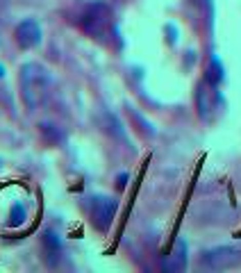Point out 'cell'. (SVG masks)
Listing matches in <instances>:
<instances>
[{
  "label": "cell",
  "instance_id": "6da1fadb",
  "mask_svg": "<svg viewBox=\"0 0 241 273\" xmlns=\"http://www.w3.org/2000/svg\"><path fill=\"white\" fill-rule=\"evenodd\" d=\"M21 98H23L25 107L36 109L46 103L50 93V73L48 68H44L36 62H30V64H23L21 68Z\"/></svg>",
  "mask_w": 241,
  "mask_h": 273
},
{
  "label": "cell",
  "instance_id": "7a4b0ae2",
  "mask_svg": "<svg viewBox=\"0 0 241 273\" xmlns=\"http://www.w3.org/2000/svg\"><path fill=\"white\" fill-rule=\"evenodd\" d=\"M80 28L93 39H103L112 28V9H109V5L103 3V0L87 5V9L82 12L80 18Z\"/></svg>",
  "mask_w": 241,
  "mask_h": 273
},
{
  "label": "cell",
  "instance_id": "3957f363",
  "mask_svg": "<svg viewBox=\"0 0 241 273\" xmlns=\"http://www.w3.org/2000/svg\"><path fill=\"white\" fill-rule=\"evenodd\" d=\"M239 262H241V250L234 248V246H218V248H212V250H207V253H203V257H200V264L212 271L232 269Z\"/></svg>",
  "mask_w": 241,
  "mask_h": 273
},
{
  "label": "cell",
  "instance_id": "277c9868",
  "mask_svg": "<svg viewBox=\"0 0 241 273\" xmlns=\"http://www.w3.org/2000/svg\"><path fill=\"white\" fill-rule=\"evenodd\" d=\"M89 214H91V221L98 230H107L114 221V214H116V201L109 196H96L89 203Z\"/></svg>",
  "mask_w": 241,
  "mask_h": 273
},
{
  "label": "cell",
  "instance_id": "5b68a950",
  "mask_svg": "<svg viewBox=\"0 0 241 273\" xmlns=\"http://www.w3.org/2000/svg\"><path fill=\"white\" fill-rule=\"evenodd\" d=\"M16 44L23 50H32L41 44V28L34 18H25L16 28Z\"/></svg>",
  "mask_w": 241,
  "mask_h": 273
},
{
  "label": "cell",
  "instance_id": "8992f818",
  "mask_svg": "<svg viewBox=\"0 0 241 273\" xmlns=\"http://www.w3.org/2000/svg\"><path fill=\"white\" fill-rule=\"evenodd\" d=\"M196 101H198V112H200V119H209V112L214 109V103L218 101L216 93V85H209V82H200L196 91Z\"/></svg>",
  "mask_w": 241,
  "mask_h": 273
},
{
  "label": "cell",
  "instance_id": "52a82bcc",
  "mask_svg": "<svg viewBox=\"0 0 241 273\" xmlns=\"http://www.w3.org/2000/svg\"><path fill=\"white\" fill-rule=\"evenodd\" d=\"M185 266H187V241L177 239L175 246H173V250L166 255V260L162 262V269L169 271V273H175V271H182Z\"/></svg>",
  "mask_w": 241,
  "mask_h": 273
},
{
  "label": "cell",
  "instance_id": "ba28073f",
  "mask_svg": "<svg viewBox=\"0 0 241 273\" xmlns=\"http://www.w3.org/2000/svg\"><path fill=\"white\" fill-rule=\"evenodd\" d=\"M44 250H46V262L50 266L57 264V257H59V250H62V244H59V237L55 232H46L44 237Z\"/></svg>",
  "mask_w": 241,
  "mask_h": 273
},
{
  "label": "cell",
  "instance_id": "9c48e42d",
  "mask_svg": "<svg viewBox=\"0 0 241 273\" xmlns=\"http://www.w3.org/2000/svg\"><path fill=\"white\" fill-rule=\"evenodd\" d=\"M205 80L209 82V85H218V82L223 80V68H221V64H218V60H214L212 64H209Z\"/></svg>",
  "mask_w": 241,
  "mask_h": 273
},
{
  "label": "cell",
  "instance_id": "30bf717a",
  "mask_svg": "<svg viewBox=\"0 0 241 273\" xmlns=\"http://www.w3.org/2000/svg\"><path fill=\"white\" fill-rule=\"evenodd\" d=\"M9 221H12V225H21L25 221V209L21 207V205H14L12 212H9Z\"/></svg>",
  "mask_w": 241,
  "mask_h": 273
},
{
  "label": "cell",
  "instance_id": "8fae6325",
  "mask_svg": "<svg viewBox=\"0 0 241 273\" xmlns=\"http://www.w3.org/2000/svg\"><path fill=\"white\" fill-rule=\"evenodd\" d=\"M193 5H198V7H203V9H209L212 7V0H191Z\"/></svg>",
  "mask_w": 241,
  "mask_h": 273
},
{
  "label": "cell",
  "instance_id": "7c38bea8",
  "mask_svg": "<svg viewBox=\"0 0 241 273\" xmlns=\"http://www.w3.org/2000/svg\"><path fill=\"white\" fill-rule=\"evenodd\" d=\"M3 75H5V66L0 64V77H3Z\"/></svg>",
  "mask_w": 241,
  "mask_h": 273
}]
</instances>
